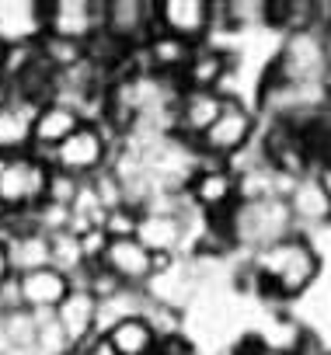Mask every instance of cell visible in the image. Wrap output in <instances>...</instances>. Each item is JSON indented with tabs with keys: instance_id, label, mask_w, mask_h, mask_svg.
I'll return each instance as SVG.
<instances>
[{
	"instance_id": "5b68a950",
	"label": "cell",
	"mask_w": 331,
	"mask_h": 355,
	"mask_svg": "<svg viewBox=\"0 0 331 355\" xmlns=\"http://www.w3.org/2000/svg\"><path fill=\"white\" fill-rule=\"evenodd\" d=\"M258 132V115L251 105H244L241 98H227L223 112L217 115V122L196 139V150L210 160L230 164L234 157H241Z\"/></svg>"
},
{
	"instance_id": "30bf717a",
	"label": "cell",
	"mask_w": 331,
	"mask_h": 355,
	"mask_svg": "<svg viewBox=\"0 0 331 355\" xmlns=\"http://www.w3.org/2000/svg\"><path fill=\"white\" fill-rule=\"evenodd\" d=\"M157 261H175L189 254L192 234H189V213H157V209H143L136 220V234H133Z\"/></svg>"
},
{
	"instance_id": "4316f807",
	"label": "cell",
	"mask_w": 331,
	"mask_h": 355,
	"mask_svg": "<svg viewBox=\"0 0 331 355\" xmlns=\"http://www.w3.org/2000/svg\"><path fill=\"white\" fill-rule=\"evenodd\" d=\"M136 220H139V213L133 206H122V209H112L105 216L101 230H105V237H133L136 234Z\"/></svg>"
},
{
	"instance_id": "277c9868",
	"label": "cell",
	"mask_w": 331,
	"mask_h": 355,
	"mask_svg": "<svg viewBox=\"0 0 331 355\" xmlns=\"http://www.w3.org/2000/svg\"><path fill=\"white\" fill-rule=\"evenodd\" d=\"M49 185V164L25 153H0V213H32L39 202H46Z\"/></svg>"
},
{
	"instance_id": "ac0fdd59",
	"label": "cell",
	"mask_w": 331,
	"mask_h": 355,
	"mask_svg": "<svg viewBox=\"0 0 331 355\" xmlns=\"http://www.w3.org/2000/svg\"><path fill=\"white\" fill-rule=\"evenodd\" d=\"M234 77V56L227 49H213V46H199L192 53V63L185 67L182 73V87H192V91H220L223 98L227 94V80Z\"/></svg>"
},
{
	"instance_id": "52a82bcc",
	"label": "cell",
	"mask_w": 331,
	"mask_h": 355,
	"mask_svg": "<svg viewBox=\"0 0 331 355\" xmlns=\"http://www.w3.org/2000/svg\"><path fill=\"white\" fill-rule=\"evenodd\" d=\"M157 32V11L153 0H105V21H101V39L133 56L143 49V42Z\"/></svg>"
},
{
	"instance_id": "2e32d148",
	"label": "cell",
	"mask_w": 331,
	"mask_h": 355,
	"mask_svg": "<svg viewBox=\"0 0 331 355\" xmlns=\"http://www.w3.org/2000/svg\"><path fill=\"white\" fill-rule=\"evenodd\" d=\"M98 306H101V300L87 286L74 282V289L67 293V300L53 310L56 320H60V327H63V334H67V341L74 348L87 345L91 338H98Z\"/></svg>"
},
{
	"instance_id": "7a4b0ae2",
	"label": "cell",
	"mask_w": 331,
	"mask_h": 355,
	"mask_svg": "<svg viewBox=\"0 0 331 355\" xmlns=\"http://www.w3.org/2000/svg\"><path fill=\"white\" fill-rule=\"evenodd\" d=\"M265 84L272 87H328L331 84V53L321 28H296L286 32L279 42L275 60L269 63Z\"/></svg>"
},
{
	"instance_id": "e0dca14e",
	"label": "cell",
	"mask_w": 331,
	"mask_h": 355,
	"mask_svg": "<svg viewBox=\"0 0 331 355\" xmlns=\"http://www.w3.org/2000/svg\"><path fill=\"white\" fill-rule=\"evenodd\" d=\"M199 46H189L168 32H153L143 49H139V70L153 73V77H168V80H182L185 67L192 63V53Z\"/></svg>"
},
{
	"instance_id": "9a60e30c",
	"label": "cell",
	"mask_w": 331,
	"mask_h": 355,
	"mask_svg": "<svg viewBox=\"0 0 331 355\" xmlns=\"http://www.w3.org/2000/svg\"><path fill=\"white\" fill-rule=\"evenodd\" d=\"M80 122H87V119H84L80 112H74L70 105H60V101L39 105L35 115H32V146H28V150L49 164V153H53L70 132H77Z\"/></svg>"
},
{
	"instance_id": "d4e9b609",
	"label": "cell",
	"mask_w": 331,
	"mask_h": 355,
	"mask_svg": "<svg viewBox=\"0 0 331 355\" xmlns=\"http://www.w3.org/2000/svg\"><path fill=\"white\" fill-rule=\"evenodd\" d=\"M35 53H39V60H42L53 73H60V70L77 67L91 49H87V46H77V42H67V39H56V35H42V39L35 42Z\"/></svg>"
},
{
	"instance_id": "d6986e66",
	"label": "cell",
	"mask_w": 331,
	"mask_h": 355,
	"mask_svg": "<svg viewBox=\"0 0 331 355\" xmlns=\"http://www.w3.org/2000/svg\"><path fill=\"white\" fill-rule=\"evenodd\" d=\"M286 202H289L293 220H296L300 230L310 227V223H324V220H331V196H328V189L317 182L314 174L296 178V182L289 185V192H286Z\"/></svg>"
},
{
	"instance_id": "f1b7e54d",
	"label": "cell",
	"mask_w": 331,
	"mask_h": 355,
	"mask_svg": "<svg viewBox=\"0 0 331 355\" xmlns=\"http://www.w3.org/2000/svg\"><path fill=\"white\" fill-rule=\"evenodd\" d=\"M74 355H115V348H112V345H108V341L98 334V338H91L87 345H80Z\"/></svg>"
},
{
	"instance_id": "603a6c76",
	"label": "cell",
	"mask_w": 331,
	"mask_h": 355,
	"mask_svg": "<svg viewBox=\"0 0 331 355\" xmlns=\"http://www.w3.org/2000/svg\"><path fill=\"white\" fill-rule=\"evenodd\" d=\"M4 244H8V258H11V272L15 275H25V272H35V268L49 265V237L39 234L35 227L8 234Z\"/></svg>"
},
{
	"instance_id": "7402d4cb",
	"label": "cell",
	"mask_w": 331,
	"mask_h": 355,
	"mask_svg": "<svg viewBox=\"0 0 331 355\" xmlns=\"http://www.w3.org/2000/svg\"><path fill=\"white\" fill-rule=\"evenodd\" d=\"M32 105L0 98V153H25L32 146Z\"/></svg>"
},
{
	"instance_id": "ba28073f",
	"label": "cell",
	"mask_w": 331,
	"mask_h": 355,
	"mask_svg": "<svg viewBox=\"0 0 331 355\" xmlns=\"http://www.w3.org/2000/svg\"><path fill=\"white\" fill-rule=\"evenodd\" d=\"M42 18H46V35L91 49L101 39L105 0H46Z\"/></svg>"
},
{
	"instance_id": "f546056e",
	"label": "cell",
	"mask_w": 331,
	"mask_h": 355,
	"mask_svg": "<svg viewBox=\"0 0 331 355\" xmlns=\"http://www.w3.org/2000/svg\"><path fill=\"white\" fill-rule=\"evenodd\" d=\"M15 279V272H11V258H8V244H4V237H0V289H4L8 282Z\"/></svg>"
},
{
	"instance_id": "9c48e42d",
	"label": "cell",
	"mask_w": 331,
	"mask_h": 355,
	"mask_svg": "<svg viewBox=\"0 0 331 355\" xmlns=\"http://www.w3.org/2000/svg\"><path fill=\"white\" fill-rule=\"evenodd\" d=\"M70 289H74V279L63 275V272H56L53 265H46V268L15 275L4 289H0V296H4L8 310L11 306H22L28 313H53L67 300Z\"/></svg>"
},
{
	"instance_id": "8fae6325",
	"label": "cell",
	"mask_w": 331,
	"mask_h": 355,
	"mask_svg": "<svg viewBox=\"0 0 331 355\" xmlns=\"http://www.w3.org/2000/svg\"><path fill=\"white\" fill-rule=\"evenodd\" d=\"M157 32H168L189 46H206L217 28V4L210 0H157Z\"/></svg>"
},
{
	"instance_id": "7c38bea8",
	"label": "cell",
	"mask_w": 331,
	"mask_h": 355,
	"mask_svg": "<svg viewBox=\"0 0 331 355\" xmlns=\"http://www.w3.org/2000/svg\"><path fill=\"white\" fill-rule=\"evenodd\" d=\"M98 268L112 275L122 289H143L157 272V258L136 237H108L98 258Z\"/></svg>"
},
{
	"instance_id": "3957f363",
	"label": "cell",
	"mask_w": 331,
	"mask_h": 355,
	"mask_svg": "<svg viewBox=\"0 0 331 355\" xmlns=\"http://www.w3.org/2000/svg\"><path fill=\"white\" fill-rule=\"evenodd\" d=\"M115 143H119V136L105 122H80V129L70 132L49 153V167L77 178V182H87V178H94L98 171H105L112 164Z\"/></svg>"
},
{
	"instance_id": "cb8c5ba5",
	"label": "cell",
	"mask_w": 331,
	"mask_h": 355,
	"mask_svg": "<svg viewBox=\"0 0 331 355\" xmlns=\"http://www.w3.org/2000/svg\"><path fill=\"white\" fill-rule=\"evenodd\" d=\"M49 265L63 275H70L74 282H80L87 275V258H84V248H80V237L63 230V234H53L49 237Z\"/></svg>"
},
{
	"instance_id": "5bb4252c",
	"label": "cell",
	"mask_w": 331,
	"mask_h": 355,
	"mask_svg": "<svg viewBox=\"0 0 331 355\" xmlns=\"http://www.w3.org/2000/svg\"><path fill=\"white\" fill-rule=\"evenodd\" d=\"M42 35V0H0V49H25Z\"/></svg>"
},
{
	"instance_id": "8992f818",
	"label": "cell",
	"mask_w": 331,
	"mask_h": 355,
	"mask_svg": "<svg viewBox=\"0 0 331 355\" xmlns=\"http://www.w3.org/2000/svg\"><path fill=\"white\" fill-rule=\"evenodd\" d=\"M185 199L206 220L227 216L237 206V171L230 164H220L199 153V167L185 185Z\"/></svg>"
},
{
	"instance_id": "484cf974",
	"label": "cell",
	"mask_w": 331,
	"mask_h": 355,
	"mask_svg": "<svg viewBox=\"0 0 331 355\" xmlns=\"http://www.w3.org/2000/svg\"><path fill=\"white\" fill-rule=\"evenodd\" d=\"M77 192H80V182H77V178H70V174H63V171H53V167H49L46 202H56V206H67V209H70V202L77 199Z\"/></svg>"
},
{
	"instance_id": "83f0119b",
	"label": "cell",
	"mask_w": 331,
	"mask_h": 355,
	"mask_svg": "<svg viewBox=\"0 0 331 355\" xmlns=\"http://www.w3.org/2000/svg\"><path fill=\"white\" fill-rule=\"evenodd\" d=\"M244 355H303V348H293V345H265L262 338H248L241 345Z\"/></svg>"
},
{
	"instance_id": "ffe728a7",
	"label": "cell",
	"mask_w": 331,
	"mask_h": 355,
	"mask_svg": "<svg viewBox=\"0 0 331 355\" xmlns=\"http://www.w3.org/2000/svg\"><path fill=\"white\" fill-rule=\"evenodd\" d=\"M101 338L115 348V355H157V348H160V334L153 331L146 313H133V317L115 320Z\"/></svg>"
},
{
	"instance_id": "4fadbf2b",
	"label": "cell",
	"mask_w": 331,
	"mask_h": 355,
	"mask_svg": "<svg viewBox=\"0 0 331 355\" xmlns=\"http://www.w3.org/2000/svg\"><path fill=\"white\" fill-rule=\"evenodd\" d=\"M227 98L220 91H192V87H182L175 108H171V132L196 143L213 122L217 115L223 112Z\"/></svg>"
},
{
	"instance_id": "44dd1931",
	"label": "cell",
	"mask_w": 331,
	"mask_h": 355,
	"mask_svg": "<svg viewBox=\"0 0 331 355\" xmlns=\"http://www.w3.org/2000/svg\"><path fill=\"white\" fill-rule=\"evenodd\" d=\"M317 275H321V254H317V248L307 241V244L296 251V258L282 268V275H279L265 293L275 296V300H296V296H303V293L317 282Z\"/></svg>"
},
{
	"instance_id": "6da1fadb",
	"label": "cell",
	"mask_w": 331,
	"mask_h": 355,
	"mask_svg": "<svg viewBox=\"0 0 331 355\" xmlns=\"http://www.w3.org/2000/svg\"><path fill=\"white\" fill-rule=\"evenodd\" d=\"M210 230H217L223 237V244L255 254L262 248H272L286 237L303 234L293 220V209L286 202V196H272V199H255V202H237L227 216L220 220H206Z\"/></svg>"
}]
</instances>
